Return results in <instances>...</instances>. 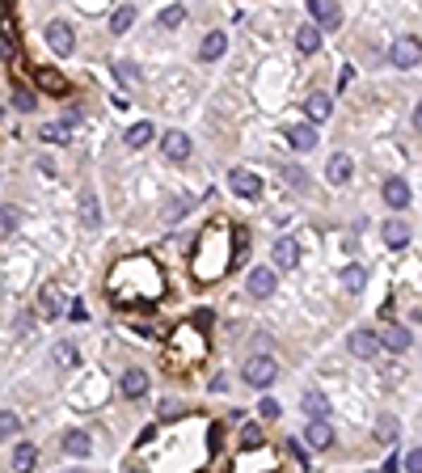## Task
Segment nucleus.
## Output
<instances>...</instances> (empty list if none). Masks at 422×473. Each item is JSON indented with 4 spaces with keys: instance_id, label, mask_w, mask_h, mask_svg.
Here are the masks:
<instances>
[{
    "instance_id": "nucleus-11",
    "label": "nucleus",
    "mask_w": 422,
    "mask_h": 473,
    "mask_svg": "<svg viewBox=\"0 0 422 473\" xmlns=\"http://www.w3.org/2000/svg\"><path fill=\"white\" fill-rule=\"evenodd\" d=\"M38 305H42V313H46V317H63L72 300L63 296V288H59V283H46V288L38 292Z\"/></svg>"
},
{
    "instance_id": "nucleus-31",
    "label": "nucleus",
    "mask_w": 422,
    "mask_h": 473,
    "mask_svg": "<svg viewBox=\"0 0 422 473\" xmlns=\"http://www.w3.org/2000/svg\"><path fill=\"white\" fill-rule=\"evenodd\" d=\"M46 144H68V127L63 123H42V131H38Z\"/></svg>"
},
{
    "instance_id": "nucleus-5",
    "label": "nucleus",
    "mask_w": 422,
    "mask_h": 473,
    "mask_svg": "<svg viewBox=\"0 0 422 473\" xmlns=\"http://www.w3.org/2000/svg\"><path fill=\"white\" fill-rule=\"evenodd\" d=\"M347 351H351L355 360H372V355L380 351V334H376V330H368V326L351 330V338H347Z\"/></svg>"
},
{
    "instance_id": "nucleus-7",
    "label": "nucleus",
    "mask_w": 422,
    "mask_h": 473,
    "mask_svg": "<svg viewBox=\"0 0 422 473\" xmlns=\"http://www.w3.org/2000/svg\"><path fill=\"white\" fill-rule=\"evenodd\" d=\"M309 13H313V25H317L321 34H330V30H338V25H342V8H338V4H330V0H313V4H309Z\"/></svg>"
},
{
    "instance_id": "nucleus-41",
    "label": "nucleus",
    "mask_w": 422,
    "mask_h": 473,
    "mask_svg": "<svg viewBox=\"0 0 422 473\" xmlns=\"http://www.w3.org/2000/svg\"><path fill=\"white\" fill-rule=\"evenodd\" d=\"M402 465H406V473H422V444L406 453V461H402Z\"/></svg>"
},
{
    "instance_id": "nucleus-22",
    "label": "nucleus",
    "mask_w": 422,
    "mask_h": 473,
    "mask_svg": "<svg viewBox=\"0 0 422 473\" xmlns=\"http://www.w3.org/2000/svg\"><path fill=\"white\" fill-rule=\"evenodd\" d=\"M63 453H68V457H89V453H93V440H89L85 431H68V436H63Z\"/></svg>"
},
{
    "instance_id": "nucleus-37",
    "label": "nucleus",
    "mask_w": 422,
    "mask_h": 473,
    "mask_svg": "<svg viewBox=\"0 0 422 473\" xmlns=\"http://www.w3.org/2000/svg\"><path fill=\"white\" fill-rule=\"evenodd\" d=\"M85 224L97 228L101 224V211H97V195H85Z\"/></svg>"
},
{
    "instance_id": "nucleus-3",
    "label": "nucleus",
    "mask_w": 422,
    "mask_h": 473,
    "mask_svg": "<svg viewBox=\"0 0 422 473\" xmlns=\"http://www.w3.org/2000/svg\"><path fill=\"white\" fill-rule=\"evenodd\" d=\"M241 376H245V385H254V389H271L275 376H279V364H275L271 355H249L245 368H241Z\"/></svg>"
},
{
    "instance_id": "nucleus-38",
    "label": "nucleus",
    "mask_w": 422,
    "mask_h": 473,
    "mask_svg": "<svg viewBox=\"0 0 422 473\" xmlns=\"http://www.w3.org/2000/svg\"><path fill=\"white\" fill-rule=\"evenodd\" d=\"M17 427H21V423H17V414H13V410H0V440L17 436Z\"/></svg>"
},
{
    "instance_id": "nucleus-6",
    "label": "nucleus",
    "mask_w": 422,
    "mask_h": 473,
    "mask_svg": "<svg viewBox=\"0 0 422 473\" xmlns=\"http://www.w3.org/2000/svg\"><path fill=\"white\" fill-rule=\"evenodd\" d=\"M245 288H249V296H254V300H266V296H275L279 275H275L271 266H254V271H249V279H245Z\"/></svg>"
},
{
    "instance_id": "nucleus-44",
    "label": "nucleus",
    "mask_w": 422,
    "mask_h": 473,
    "mask_svg": "<svg viewBox=\"0 0 422 473\" xmlns=\"http://www.w3.org/2000/svg\"><path fill=\"white\" fill-rule=\"evenodd\" d=\"M178 414H182V402L178 398H165L161 402V419H178Z\"/></svg>"
},
{
    "instance_id": "nucleus-27",
    "label": "nucleus",
    "mask_w": 422,
    "mask_h": 473,
    "mask_svg": "<svg viewBox=\"0 0 422 473\" xmlns=\"http://www.w3.org/2000/svg\"><path fill=\"white\" fill-rule=\"evenodd\" d=\"M304 440L321 453V448H330L334 444V431H330V423H309V431H304Z\"/></svg>"
},
{
    "instance_id": "nucleus-23",
    "label": "nucleus",
    "mask_w": 422,
    "mask_h": 473,
    "mask_svg": "<svg viewBox=\"0 0 422 473\" xmlns=\"http://www.w3.org/2000/svg\"><path fill=\"white\" fill-rule=\"evenodd\" d=\"M34 461H38V448H34V444H17V448H13V473H30Z\"/></svg>"
},
{
    "instance_id": "nucleus-30",
    "label": "nucleus",
    "mask_w": 422,
    "mask_h": 473,
    "mask_svg": "<svg viewBox=\"0 0 422 473\" xmlns=\"http://www.w3.org/2000/svg\"><path fill=\"white\" fill-rule=\"evenodd\" d=\"M165 30H173V25H182L186 21V4H169V8H161V17H156Z\"/></svg>"
},
{
    "instance_id": "nucleus-13",
    "label": "nucleus",
    "mask_w": 422,
    "mask_h": 473,
    "mask_svg": "<svg viewBox=\"0 0 422 473\" xmlns=\"http://www.w3.org/2000/svg\"><path fill=\"white\" fill-rule=\"evenodd\" d=\"M224 51H228V34H224V30H211V34L199 42V59H207V63H211V59H220Z\"/></svg>"
},
{
    "instance_id": "nucleus-45",
    "label": "nucleus",
    "mask_w": 422,
    "mask_h": 473,
    "mask_svg": "<svg viewBox=\"0 0 422 473\" xmlns=\"http://www.w3.org/2000/svg\"><path fill=\"white\" fill-rule=\"evenodd\" d=\"M68 317H72V321H89V309H85V300H72V305H68Z\"/></svg>"
},
{
    "instance_id": "nucleus-46",
    "label": "nucleus",
    "mask_w": 422,
    "mask_h": 473,
    "mask_svg": "<svg viewBox=\"0 0 422 473\" xmlns=\"http://www.w3.org/2000/svg\"><path fill=\"white\" fill-rule=\"evenodd\" d=\"M34 165H38V173H46V178H55V165H51V161H46V156H38V161H34Z\"/></svg>"
},
{
    "instance_id": "nucleus-32",
    "label": "nucleus",
    "mask_w": 422,
    "mask_h": 473,
    "mask_svg": "<svg viewBox=\"0 0 422 473\" xmlns=\"http://www.w3.org/2000/svg\"><path fill=\"white\" fill-rule=\"evenodd\" d=\"M186 211H190V199H169V203H165V211H161V216H165V224H173V220H182V216H186Z\"/></svg>"
},
{
    "instance_id": "nucleus-17",
    "label": "nucleus",
    "mask_w": 422,
    "mask_h": 473,
    "mask_svg": "<svg viewBox=\"0 0 422 473\" xmlns=\"http://www.w3.org/2000/svg\"><path fill=\"white\" fill-rule=\"evenodd\" d=\"M287 144H292L296 152H309V148L317 144V131H313L309 123H296V127H287Z\"/></svg>"
},
{
    "instance_id": "nucleus-29",
    "label": "nucleus",
    "mask_w": 422,
    "mask_h": 473,
    "mask_svg": "<svg viewBox=\"0 0 422 473\" xmlns=\"http://www.w3.org/2000/svg\"><path fill=\"white\" fill-rule=\"evenodd\" d=\"M131 21H135V8H131V4H123V8H114V13H110V30H114V34L131 30Z\"/></svg>"
},
{
    "instance_id": "nucleus-40",
    "label": "nucleus",
    "mask_w": 422,
    "mask_h": 473,
    "mask_svg": "<svg viewBox=\"0 0 422 473\" xmlns=\"http://www.w3.org/2000/svg\"><path fill=\"white\" fill-rule=\"evenodd\" d=\"M241 444H245V448H262V427H258V423H249V427L241 431Z\"/></svg>"
},
{
    "instance_id": "nucleus-8",
    "label": "nucleus",
    "mask_w": 422,
    "mask_h": 473,
    "mask_svg": "<svg viewBox=\"0 0 422 473\" xmlns=\"http://www.w3.org/2000/svg\"><path fill=\"white\" fill-rule=\"evenodd\" d=\"M46 47L55 51V55H72L76 51V42H72V25L68 21H46Z\"/></svg>"
},
{
    "instance_id": "nucleus-15",
    "label": "nucleus",
    "mask_w": 422,
    "mask_h": 473,
    "mask_svg": "<svg viewBox=\"0 0 422 473\" xmlns=\"http://www.w3.org/2000/svg\"><path fill=\"white\" fill-rule=\"evenodd\" d=\"M325 178H330L334 186H347V182H351V156H347V152H334L330 165H325Z\"/></svg>"
},
{
    "instance_id": "nucleus-28",
    "label": "nucleus",
    "mask_w": 422,
    "mask_h": 473,
    "mask_svg": "<svg viewBox=\"0 0 422 473\" xmlns=\"http://www.w3.org/2000/svg\"><path fill=\"white\" fill-rule=\"evenodd\" d=\"M148 140H152V123H135V127L123 135V144H127V148H144Z\"/></svg>"
},
{
    "instance_id": "nucleus-49",
    "label": "nucleus",
    "mask_w": 422,
    "mask_h": 473,
    "mask_svg": "<svg viewBox=\"0 0 422 473\" xmlns=\"http://www.w3.org/2000/svg\"><path fill=\"white\" fill-rule=\"evenodd\" d=\"M131 473H144V469H131Z\"/></svg>"
},
{
    "instance_id": "nucleus-34",
    "label": "nucleus",
    "mask_w": 422,
    "mask_h": 473,
    "mask_svg": "<svg viewBox=\"0 0 422 473\" xmlns=\"http://www.w3.org/2000/svg\"><path fill=\"white\" fill-rule=\"evenodd\" d=\"M17 224H21V211H17L13 203H8V207H0V237H8Z\"/></svg>"
},
{
    "instance_id": "nucleus-14",
    "label": "nucleus",
    "mask_w": 422,
    "mask_h": 473,
    "mask_svg": "<svg viewBox=\"0 0 422 473\" xmlns=\"http://www.w3.org/2000/svg\"><path fill=\"white\" fill-rule=\"evenodd\" d=\"M385 203L397 207V211L410 207V182H406V178H389V182H385Z\"/></svg>"
},
{
    "instance_id": "nucleus-39",
    "label": "nucleus",
    "mask_w": 422,
    "mask_h": 473,
    "mask_svg": "<svg viewBox=\"0 0 422 473\" xmlns=\"http://www.w3.org/2000/svg\"><path fill=\"white\" fill-rule=\"evenodd\" d=\"M114 76H118L123 85H135V80H139V72H135V63H131V59H123V63L114 68Z\"/></svg>"
},
{
    "instance_id": "nucleus-42",
    "label": "nucleus",
    "mask_w": 422,
    "mask_h": 473,
    "mask_svg": "<svg viewBox=\"0 0 422 473\" xmlns=\"http://www.w3.org/2000/svg\"><path fill=\"white\" fill-rule=\"evenodd\" d=\"M38 85H42V89H55V93H63V76H55V72H38Z\"/></svg>"
},
{
    "instance_id": "nucleus-35",
    "label": "nucleus",
    "mask_w": 422,
    "mask_h": 473,
    "mask_svg": "<svg viewBox=\"0 0 422 473\" xmlns=\"http://www.w3.org/2000/svg\"><path fill=\"white\" fill-rule=\"evenodd\" d=\"M13 106H17L21 114H30V110H38V106H34V93H30V89H13Z\"/></svg>"
},
{
    "instance_id": "nucleus-50",
    "label": "nucleus",
    "mask_w": 422,
    "mask_h": 473,
    "mask_svg": "<svg viewBox=\"0 0 422 473\" xmlns=\"http://www.w3.org/2000/svg\"><path fill=\"white\" fill-rule=\"evenodd\" d=\"M372 473H380V469H372Z\"/></svg>"
},
{
    "instance_id": "nucleus-19",
    "label": "nucleus",
    "mask_w": 422,
    "mask_h": 473,
    "mask_svg": "<svg viewBox=\"0 0 422 473\" xmlns=\"http://www.w3.org/2000/svg\"><path fill=\"white\" fill-rule=\"evenodd\" d=\"M414 343V334L406 330V326H389L385 334H380V347H389V351H406Z\"/></svg>"
},
{
    "instance_id": "nucleus-26",
    "label": "nucleus",
    "mask_w": 422,
    "mask_h": 473,
    "mask_svg": "<svg viewBox=\"0 0 422 473\" xmlns=\"http://www.w3.org/2000/svg\"><path fill=\"white\" fill-rule=\"evenodd\" d=\"M51 360H55L59 368H76V364H80V351H76V343H68V338H63V343H55Z\"/></svg>"
},
{
    "instance_id": "nucleus-24",
    "label": "nucleus",
    "mask_w": 422,
    "mask_h": 473,
    "mask_svg": "<svg viewBox=\"0 0 422 473\" xmlns=\"http://www.w3.org/2000/svg\"><path fill=\"white\" fill-rule=\"evenodd\" d=\"M296 47H300L304 55H313V51L321 47V30H317L313 21H309V25H300V30H296Z\"/></svg>"
},
{
    "instance_id": "nucleus-9",
    "label": "nucleus",
    "mask_w": 422,
    "mask_h": 473,
    "mask_svg": "<svg viewBox=\"0 0 422 473\" xmlns=\"http://www.w3.org/2000/svg\"><path fill=\"white\" fill-rule=\"evenodd\" d=\"M161 152H165L169 161H186V156L194 152V144H190L186 131H165V135H161Z\"/></svg>"
},
{
    "instance_id": "nucleus-43",
    "label": "nucleus",
    "mask_w": 422,
    "mask_h": 473,
    "mask_svg": "<svg viewBox=\"0 0 422 473\" xmlns=\"http://www.w3.org/2000/svg\"><path fill=\"white\" fill-rule=\"evenodd\" d=\"M258 414H262V419H279L283 410H279V402H275V398H262V402H258Z\"/></svg>"
},
{
    "instance_id": "nucleus-48",
    "label": "nucleus",
    "mask_w": 422,
    "mask_h": 473,
    "mask_svg": "<svg viewBox=\"0 0 422 473\" xmlns=\"http://www.w3.org/2000/svg\"><path fill=\"white\" fill-rule=\"evenodd\" d=\"M414 127L422 131V102H418V110H414Z\"/></svg>"
},
{
    "instance_id": "nucleus-4",
    "label": "nucleus",
    "mask_w": 422,
    "mask_h": 473,
    "mask_svg": "<svg viewBox=\"0 0 422 473\" xmlns=\"http://www.w3.org/2000/svg\"><path fill=\"white\" fill-rule=\"evenodd\" d=\"M389 63H393V68H414V63H422V42L418 38H393Z\"/></svg>"
},
{
    "instance_id": "nucleus-1",
    "label": "nucleus",
    "mask_w": 422,
    "mask_h": 473,
    "mask_svg": "<svg viewBox=\"0 0 422 473\" xmlns=\"http://www.w3.org/2000/svg\"><path fill=\"white\" fill-rule=\"evenodd\" d=\"M110 296L123 309H144L165 296V275L148 254H131L110 271Z\"/></svg>"
},
{
    "instance_id": "nucleus-2",
    "label": "nucleus",
    "mask_w": 422,
    "mask_h": 473,
    "mask_svg": "<svg viewBox=\"0 0 422 473\" xmlns=\"http://www.w3.org/2000/svg\"><path fill=\"white\" fill-rule=\"evenodd\" d=\"M224 237H228L224 224H211V228L199 237V250L190 254L194 279H199V283H211V279H220V275L228 271V245H224Z\"/></svg>"
},
{
    "instance_id": "nucleus-47",
    "label": "nucleus",
    "mask_w": 422,
    "mask_h": 473,
    "mask_svg": "<svg viewBox=\"0 0 422 473\" xmlns=\"http://www.w3.org/2000/svg\"><path fill=\"white\" fill-rule=\"evenodd\" d=\"M0 59H13V42H8V34H0Z\"/></svg>"
},
{
    "instance_id": "nucleus-36",
    "label": "nucleus",
    "mask_w": 422,
    "mask_h": 473,
    "mask_svg": "<svg viewBox=\"0 0 422 473\" xmlns=\"http://www.w3.org/2000/svg\"><path fill=\"white\" fill-rule=\"evenodd\" d=\"M283 182H292L296 190H309V178H304V169H300V165H287V169H283Z\"/></svg>"
},
{
    "instance_id": "nucleus-20",
    "label": "nucleus",
    "mask_w": 422,
    "mask_h": 473,
    "mask_svg": "<svg viewBox=\"0 0 422 473\" xmlns=\"http://www.w3.org/2000/svg\"><path fill=\"white\" fill-rule=\"evenodd\" d=\"M397 436H402V423H397V414H380V419H376V440L389 448V444H397Z\"/></svg>"
},
{
    "instance_id": "nucleus-12",
    "label": "nucleus",
    "mask_w": 422,
    "mask_h": 473,
    "mask_svg": "<svg viewBox=\"0 0 422 473\" xmlns=\"http://www.w3.org/2000/svg\"><path fill=\"white\" fill-rule=\"evenodd\" d=\"M380 233H385V245H389V250H406V245H410V224H406L402 216L385 220V228H380Z\"/></svg>"
},
{
    "instance_id": "nucleus-25",
    "label": "nucleus",
    "mask_w": 422,
    "mask_h": 473,
    "mask_svg": "<svg viewBox=\"0 0 422 473\" xmlns=\"http://www.w3.org/2000/svg\"><path fill=\"white\" fill-rule=\"evenodd\" d=\"M304 110H309V118H330V110H334V102H330V93H309V102H304Z\"/></svg>"
},
{
    "instance_id": "nucleus-33",
    "label": "nucleus",
    "mask_w": 422,
    "mask_h": 473,
    "mask_svg": "<svg viewBox=\"0 0 422 473\" xmlns=\"http://www.w3.org/2000/svg\"><path fill=\"white\" fill-rule=\"evenodd\" d=\"M364 283H368V275H364V266H347V271H342V288H347V292H359Z\"/></svg>"
},
{
    "instance_id": "nucleus-18",
    "label": "nucleus",
    "mask_w": 422,
    "mask_h": 473,
    "mask_svg": "<svg viewBox=\"0 0 422 473\" xmlns=\"http://www.w3.org/2000/svg\"><path fill=\"white\" fill-rule=\"evenodd\" d=\"M148 393V372H139V368H131V372H123V398H144Z\"/></svg>"
},
{
    "instance_id": "nucleus-16",
    "label": "nucleus",
    "mask_w": 422,
    "mask_h": 473,
    "mask_svg": "<svg viewBox=\"0 0 422 473\" xmlns=\"http://www.w3.org/2000/svg\"><path fill=\"white\" fill-rule=\"evenodd\" d=\"M296 262H300V245H296L292 237H279V241H275V266L292 271Z\"/></svg>"
},
{
    "instance_id": "nucleus-10",
    "label": "nucleus",
    "mask_w": 422,
    "mask_h": 473,
    "mask_svg": "<svg viewBox=\"0 0 422 473\" xmlns=\"http://www.w3.org/2000/svg\"><path fill=\"white\" fill-rule=\"evenodd\" d=\"M228 186H232V195H241V199H258V195H262V178L249 173V169H232V173H228Z\"/></svg>"
},
{
    "instance_id": "nucleus-21",
    "label": "nucleus",
    "mask_w": 422,
    "mask_h": 473,
    "mask_svg": "<svg viewBox=\"0 0 422 473\" xmlns=\"http://www.w3.org/2000/svg\"><path fill=\"white\" fill-rule=\"evenodd\" d=\"M304 414H313V423H325V414H330V402H325V393L309 389V393H304Z\"/></svg>"
}]
</instances>
